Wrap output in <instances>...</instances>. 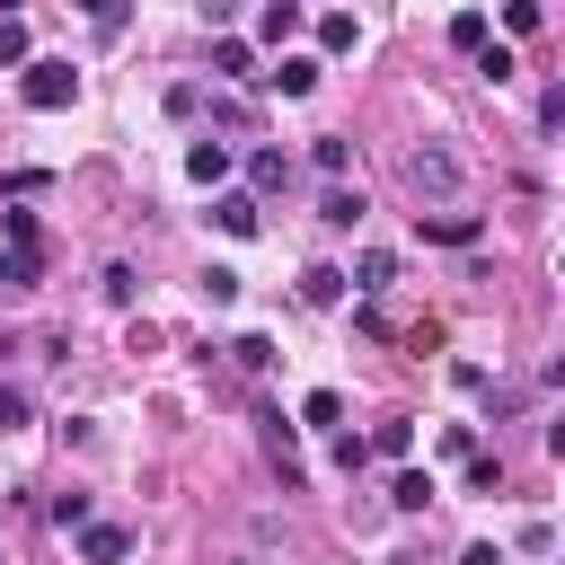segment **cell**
I'll list each match as a JSON object with an SVG mask.
<instances>
[{"mask_svg":"<svg viewBox=\"0 0 565 565\" xmlns=\"http://www.w3.org/2000/svg\"><path fill=\"white\" fill-rule=\"evenodd\" d=\"M230 353H238V371H274V344H265V335H238Z\"/></svg>","mask_w":565,"mask_h":565,"instance_id":"26","label":"cell"},{"mask_svg":"<svg viewBox=\"0 0 565 565\" xmlns=\"http://www.w3.org/2000/svg\"><path fill=\"white\" fill-rule=\"evenodd\" d=\"M256 424H265V459L282 468V486H300V433L282 424V406H256Z\"/></svg>","mask_w":565,"mask_h":565,"instance_id":"3","label":"cell"},{"mask_svg":"<svg viewBox=\"0 0 565 565\" xmlns=\"http://www.w3.org/2000/svg\"><path fill=\"white\" fill-rule=\"evenodd\" d=\"M397 185H406L415 203H459V185H468V168H459V150H441V141H424V150H406V159H397Z\"/></svg>","mask_w":565,"mask_h":565,"instance_id":"1","label":"cell"},{"mask_svg":"<svg viewBox=\"0 0 565 565\" xmlns=\"http://www.w3.org/2000/svg\"><path fill=\"white\" fill-rule=\"evenodd\" d=\"M0 238H9V247H26V256H44V230H35V212H18V203L0 212Z\"/></svg>","mask_w":565,"mask_h":565,"instance_id":"16","label":"cell"},{"mask_svg":"<svg viewBox=\"0 0 565 565\" xmlns=\"http://www.w3.org/2000/svg\"><path fill=\"white\" fill-rule=\"evenodd\" d=\"M203 300L230 309V300H238V274H230V265H203Z\"/></svg>","mask_w":565,"mask_h":565,"instance_id":"20","label":"cell"},{"mask_svg":"<svg viewBox=\"0 0 565 565\" xmlns=\"http://www.w3.org/2000/svg\"><path fill=\"white\" fill-rule=\"evenodd\" d=\"M503 26H512V35H539L547 9H539V0H503Z\"/></svg>","mask_w":565,"mask_h":565,"instance_id":"23","label":"cell"},{"mask_svg":"<svg viewBox=\"0 0 565 565\" xmlns=\"http://www.w3.org/2000/svg\"><path fill=\"white\" fill-rule=\"evenodd\" d=\"M468 486L494 494V486H503V459H494V450H468Z\"/></svg>","mask_w":565,"mask_h":565,"instance_id":"22","label":"cell"},{"mask_svg":"<svg viewBox=\"0 0 565 565\" xmlns=\"http://www.w3.org/2000/svg\"><path fill=\"white\" fill-rule=\"evenodd\" d=\"M344 282H353V291H362V300H380V291H388V282H397V256H388V247H362V265H353V274H344Z\"/></svg>","mask_w":565,"mask_h":565,"instance_id":"6","label":"cell"},{"mask_svg":"<svg viewBox=\"0 0 565 565\" xmlns=\"http://www.w3.org/2000/svg\"><path fill=\"white\" fill-rule=\"evenodd\" d=\"M265 79H274L282 97H309V88H318V53H282V71H265Z\"/></svg>","mask_w":565,"mask_h":565,"instance_id":"9","label":"cell"},{"mask_svg":"<svg viewBox=\"0 0 565 565\" xmlns=\"http://www.w3.org/2000/svg\"><path fill=\"white\" fill-rule=\"evenodd\" d=\"M300 300H309V309H335V300H344V265H309V274H300Z\"/></svg>","mask_w":565,"mask_h":565,"instance_id":"12","label":"cell"},{"mask_svg":"<svg viewBox=\"0 0 565 565\" xmlns=\"http://www.w3.org/2000/svg\"><path fill=\"white\" fill-rule=\"evenodd\" d=\"M212 221H221L230 238H256V230H265V212H256V194H221V203H212Z\"/></svg>","mask_w":565,"mask_h":565,"instance_id":"8","label":"cell"},{"mask_svg":"<svg viewBox=\"0 0 565 565\" xmlns=\"http://www.w3.org/2000/svg\"><path fill=\"white\" fill-rule=\"evenodd\" d=\"M291 26H300V0H265V9H256V35H265V44H282Z\"/></svg>","mask_w":565,"mask_h":565,"instance_id":"14","label":"cell"},{"mask_svg":"<svg viewBox=\"0 0 565 565\" xmlns=\"http://www.w3.org/2000/svg\"><path fill=\"white\" fill-rule=\"evenodd\" d=\"M450 44H459V53H477V44H486V18H477V9H459V18H450Z\"/></svg>","mask_w":565,"mask_h":565,"instance_id":"24","label":"cell"},{"mask_svg":"<svg viewBox=\"0 0 565 565\" xmlns=\"http://www.w3.org/2000/svg\"><path fill=\"white\" fill-rule=\"evenodd\" d=\"M388 503H397V512H424V503H433V477H424V468H397V477H388Z\"/></svg>","mask_w":565,"mask_h":565,"instance_id":"13","label":"cell"},{"mask_svg":"<svg viewBox=\"0 0 565 565\" xmlns=\"http://www.w3.org/2000/svg\"><path fill=\"white\" fill-rule=\"evenodd\" d=\"M477 71H486V79H494V88H503V79H512V71H521V62H512V53H503V44H477Z\"/></svg>","mask_w":565,"mask_h":565,"instance_id":"25","label":"cell"},{"mask_svg":"<svg viewBox=\"0 0 565 565\" xmlns=\"http://www.w3.org/2000/svg\"><path fill=\"white\" fill-rule=\"evenodd\" d=\"M185 177H194V185H221V177H230V141H194V150H185Z\"/></svg>","mask_w":565,"mask_h":565,"instance_id":"10","label":"cell"},{"mask_svg":"<svg viewBox=\"0 0 565 565\" xmlns=\"http://www.w3.org/2000/svg\"><path fill=\"white\" fill-rule=\"evenodd\" d=\"M353 35H362L353 9H327V18H318V53H353Z\"/></svg>","mask_w":565,"mask_h":565,"instance_id":"15","label":"cell"},{"mask_svg":"<svg viewBox=\"0 0 565 565\" xmlns=\"http://www.w3.org/2000/svg\"><path fill=\"white\" fill-rule=\"evenodd\" d=\"M71 9H79V18H88V26H106V35H115V26H124V0H71Z\"/></svg>","mask_w":565,"mask_h":565,"instance_id":"27","label":"cell"},{"mask_svg":"<svg viewBox=\"0 0 565 565\" xmlns=\"http://www.w3.org/2000/svg\"><path fill=\"white\" fill-rule=\"evenodd\" d=\"M300 424H344V397H335V388H309V397H300Z\"/></svg>","mask_w":565,"mask_h":565,"instance_id":"18","label":"cell"},{"mask_svg":"<svg viewBox=\"0 0 565 565\" xmlns=\"http://www.w3.org/2000/svg\"><path fill=\"white\" fill-rule=\"evenodd\" d=\"M0 18H18V0H0Z\"/></svg>","mask_w":565,"mask_h":565,"instance_id":"31","label":"cell"},{"mask_svg":"<svg viewBox=\"0 0 565 565\" xmlns=\"http://www.w3.org/2000/svg\"><path fill=\"white\" fill-rule=\"evenodd\" d=\"M415 230H424V238H441V247H477V230H486V221H477V212L433 203V212H415Z\"/></svg>","mask_w":565,"mask_h":565,"instance_id":"4","label":"cell"},{"mask_svg":"<svg viewBox=\"0 0 565 565\" xmlns=\"http://www.w3.org/2000/svg\"><path fill=\"white\" fill-rule=\"evenodd\" d=\"M362 212H371V203H362V185H327V203H318V221H327V230H353Z\"/></svg>","mask_w":565,"mask_h":565,"instance_id":"11","label":"cell"},{"mask_svg":"<svg viewBox=\"0 0 565 565\" xmlns=\"http://www.w3.org/2000/svg\"><path fill=\"white\" fill-rule=\"evenodd\" d=\"M212 79H265V71H256V44H247V35H221V44H212Z\"/></svg>","mask_w":565,"mask_h":565,"instance_id":"5","label":"cell"},{"mask_svg":"<svg viewBox=\"0 0 565 565\" xmlns=\"http://www.w3.org/2000/svg\"><path fill=\"white\" fill-rule=\"evenodd\" d=\"M18 71H26V79H18V97H26V106H44V115L79 97V71H71V62H35V53H26Z\"/></svg>","mask_w":565,"mask_h":565,"instance_id":"2","label":"cell"},{"mask_svg":"<svg viewBox=\"0 0 565 565\" xmlns=\"http://www.w3.org/2000/svg\"><path fill=\"white\" fill-rule=\"evenodd\" d=\"M371 450H380V459H406V450H415V424H380Z\"/></svg>","mask_w":565,"mask_h":565,"instance_id":"21","label":"cell"},{"mask_svg":"<svg viewBox=\"0 0 565 565\" xmlns=\"http://www.w3.org/2000/svg\"><path fill=\"white\" fill-rule=\"evenodd\" d=\"M459 565H503V547H468V556H459Z\"/></svg>","mask_w":565,"mask_h":565,"instance_id":"30","label":"cell"},{"mask_svg":"<svg viewBox=\"0 0 565 565\" xmlns=\"http://www.w3.org/2000/svg\"><path fill=\"white\" fill-rule=\"evenodd\" d=\"M247 177H256V194H274V185L291 177V159H282V150H256V159H247Z\"/></svg>","mask_w":565,"mask_h":565,"instance_id":"17","label":"cell"},{"mask_svg":"<svg viewBox=\"0 0 565 565\" xmlns=\"http://www.w3.org/2000/svg\"><path fill=\"white\" fill-rule=\"evenodd\" d=\"M124 547H132V539H124L115 521H79V556H88V565H124Z\"/></svg>","mask_w":565,"mask_h":565,"instance_id":"7","label":"cell"},{"mask_svg":"<svg viewBox=\"0 0 565 565\" xmlns=\"http://www.w3.org/2000/svg\"><path fill=\"white\" fill-rule=\"evenodd\" d=\"M309 159H318V168H327V177H344V168H353V141H344V132H327V141H318V150H309Z\"/></svg>","mask_w":565,"mask_h":565,"instance_id":"19","label":"cell"},{"mask_svg":"<svg viewBox=\"0 0 565 565\" xmlns=\"http://www.w3.org/2000/svg\"><path fill=\"white\" fill-rule=\"evenodd\" d=\"M0 62H26V26L18 18H0Z\"/></svg>","mask_w":565,"mask_h":565,"instance_id":"28","label":"cell"},{"mask_svg":"<svg viewBox=\"0 0 565 565\" xmlns=\"http://www.w3.org/2000/svg\"><path fill=\"white\" fill-rule=\"evenodd\" d=\"M18 424H26V397H18V388H0V433H18Z\"/></svg>","mask_w":565,"mask_h":565,"instance_id":"29","label":"cell"}]
</instances>
